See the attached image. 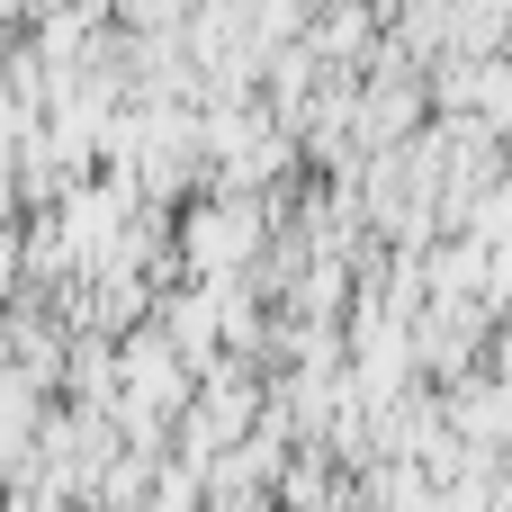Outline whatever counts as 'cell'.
Here are the masks:
<instances>
[{
  "instance_id": "6da1fadb",
  "label": "cell",
  "mask_w": 512,
  "mask_h": 512,
  "mask_svg": "<svg viewBox=\"0 0 512 512\" xmlns=\"http://www.w3.org/2000/svg\"><path fill=\"white\" fill-rule=\"evenodd\" d=\"M369 18H378V0H333L324 27H315V54H324V63H369V45H378Z\"/></svg>"
}]
</instances>
